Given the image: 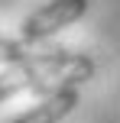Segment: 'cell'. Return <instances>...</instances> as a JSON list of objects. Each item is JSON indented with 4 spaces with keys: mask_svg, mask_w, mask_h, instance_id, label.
Listing matches in <instances>:
<instances>
[{
    "mask_svg": "<svg viewBox=\"0 0 120 123\" xmlns=\"http://www.w3.org/2000/svg\"><path fill=\"white\" fill-rule=\"evenodd\" d=\"M16 94H29V74L26 65H6L0 68V104L13 100Z\"/></svg>",
    "mask_w": 120,
    "mask_h": 123,
    "instance_id": "cell-5",
    "label": "cell"
},
{
    "mask_svg": "<svg viewBox=\"0 0 120 123\" xmlns=\"http://www.w3.org/2000/svg\"><path fill=\"white\" fill-rule=\"evenodd\" d=\"M88 6H91V0H49L23 19L19 32L26 39H52L62 29H68L71 23H78L88 13Z\"/></svg>",
    "mask_w": 120,
    "mask_h": 123,
    "instance_id": "cell-2",
    "label": "cell"
},
{
    "mask_svg": "<svg viewBox=\"0 0 120 123\" xmlns=\"http://www.w3.org/2000/svg\"><path fill=\"white\" fill-rule=\"evenodd\" d=\"M78 104H81L78 87L55 91V94H42V97H39L29 110H23L16 120H10V123H62Z\"/></svg>",
    "mask_w": 120,
    "mask_h": 123,
    "instance_id": "cell-4",
    "label": "cell"
},
{
    "mask_svg": "<svg viewBox=\"0 0 120 123\" xmlns=\"http://www.w3.org/2000/svg\"><path fill=\"white\" fill-rule=\"evenodd\" d=\"M97 62L81 52H68L58 58H45V62H29L26 74H29V94H55V91H68V87H81L94 78Z\"/></svg>",
    "mask_w": 120,
    "mask_h": 123,
    "instance_id": "cell-1",
    "label": "cell"
},
{
    "mask_svg": "<svg viewBox=\"0 0 120 123\" xmlns=\"http://www.w3.org/2000/svg\"><path fill=\"white\" fill-rule=\"evenodd\" d=\"M68 55V49L55 45L52 39H3L0 36V68L6 65H29V62H45V58H58Z\"/></svg>",
    "mask_w": 120,
    "mask_h": 123,
    "instance_id": "cell-3",
    "label": "cell"
}]
</instances>
